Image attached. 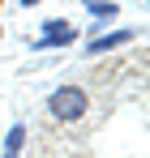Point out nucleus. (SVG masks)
<instances>
[{
	"label": "nucleus",
	"mask_w": 150,
	"mask_h": 158,
	"mask_svg": "<svg viewBox=\"0 0 150 158\" xmlns=\"http://www.w3.org/2000/svg\"><path fill=\"white\" fill-rule=\"evenodd\" d=\"M4 150H13V154H22V150H26V124H22V120L4 132Z\"/></svg>",
	"instance_id": "5"
},
{
	"label": "nucleus",
	"mask_w": 150,
	"mask_h": 158,
	"mask_svg": "<svg viewBox=\"0 0 150 158\" xmlns=\"http://www.w3.org/2000/svg\"><path fill=\"white\" fill-rule=\"evenodd\" d=\"M4 158H22V154H13V150H4Z\"/></svg>",
	"instance_id": "7"
},
{
	"label": "nucleus",
	"mask_w": 150,
	"mask_h": 158,
	"mask_svg": "<svg viewBox=\"0 0 150 158\" xmlns=\"http://www.w3.org/2000/svg\"><path fill=\"white\" fill-rule=\"evenodd\" d=\"M0 4H4V0H0Z\"/></svg>",
	"instance_id": "10"
},
{
	"label": "nucleus",
	"mask_w": 150,
	"mask_h": 158,
	"mask_svg": "<svg viewBox=\"0 0 150 158\" xmlns=\"http://www.w3.org/2000/svg\"><path fill=\"white\" fill-rule=\"evenodd\" d=\"M86 115H90V90H86V85L64 81V85H56L47 94V120H56V124H77V120H86Z\"/></svg>",
	"instance_id": "1"
},
{
	"label": "nucleus",
	"mask_w": 150,
	"mask_h": 158,
	"mask_svg": "<svg viewBox=\"0 0 150 158\" xmlns=\"http://www.w3.org/2000/svg\"><path fill=\"white\" fill-rule=\"evenodd\" d=\"M86 13H90V17H95V22H112V17H120V0H90V4H86Z\"/></svg>",
	"instance_id": "4"
},
{
	"label": "nucleus",
	"mask_w": 150,
	"mask_h": 158,
	"mask_svg": "<svg viewBox=\"0 0 150 158\" xmlns=\"http://www.w3.org/2000/svg\"><path fill=\"white\" fill-rule=\"evenodd\" d=\"M137 39H142V30H137V26L99 30V34H90V39H86V56H107V52H120V47L137 43Z\"/></svg>",
	"instance_id": "3"
},
{
	"label": "nucleus",
	"mask_w": 150,
	"mask_h": 158,
	"mask_svg": "<svg viewBox=\"0 0 150 158\" xmlns=\"http://www.w3.org/2000/svg\"><path fill=\"white\" fill-rule=\"evenodd\" d=\"M0 39H4V30H0Z\"/></svg>",
	"instance_id": "9"
},
{
	"label": "nucleus",
	"mask_w": 150,
	"mask_h": 158,
	"mask_svg": "<svg viewBox=\"0 0 150 158\" xmlns=\"http://www.w3.org/2000/svg\"><path fill=\"white\" fill-rule=\"evenodd\" d=\"M77 4H82V9H86V4H90V0H77Z\"/></svg>",
	"instance_id": "8"
},
{
	"label": "nucleus",
	"mask_w": 150,
	"mask_h": 158,
	"mask_svg": "<svg viewBox=\"0 0 150 158\" xmlns=\"http://www.w3.org/2000/svg\"><path fill=\"white\" fill-rule=\"evenodd\" d=\"M34 4H43V0H22V9H34Z\"/></svg>",
	"instance_id": "6"
},
{
	"label": "nucleus",
	"mask_w": 150,
	"mask_h": 158,
	"mask_svg": "<svg viewBox=\"0 0 150 158\" xmlns=\"http://www.w3.org/2000/svg\"><path fill=\"white\" fill-rule=\"evenodd\" d=\"M77 43V26L69 17H51L39 26V34L30 39V52H64V47H73Z\"/></svg>",
	"instance_id": "2"
}]
</instances>
